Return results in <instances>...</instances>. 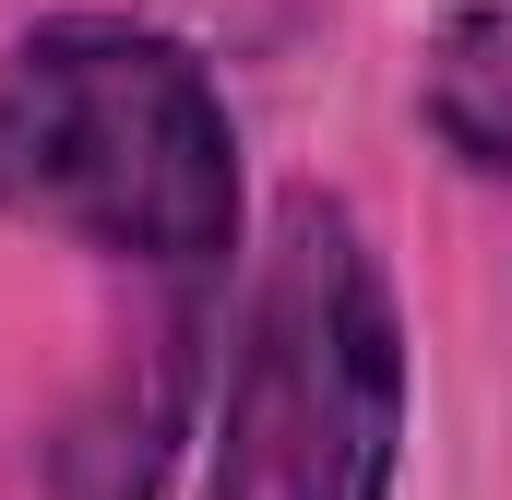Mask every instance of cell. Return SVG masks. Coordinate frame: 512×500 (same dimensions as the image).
Masks as SVG:
<instances>
[{"instance_id": "7a4b0ae2", "label": "cell", "mask_w": 512, "mask_h": 500, "mask_svg": "<svg viewBox=\"0 0 512 500\" xmlns=\"http://www.w3.org/2000/svg\"><path fill=\"white\" fill-rule=\"evenodd\" d=\"M393 417H405V358H393L382 262L334 203H286L251 298V346L227 381L215 500H382Z\"/></svg>"}, {"instance_id": "6da1fadb", "label": "cell", "mask_w": 512, "mask_h": 500, "mask_svg": "<svg viewBox=\"0 0 512 500\" xmlns=\"http://www.w3.org/2000/svg\"><path fill=\"white\" fill-rule=\"evenodd\" d=\"M0 203L84 227L108 250H191L227 239V108L191 72V48L131 24H48L0 72Z\"/></svg>"}]
</instances>
